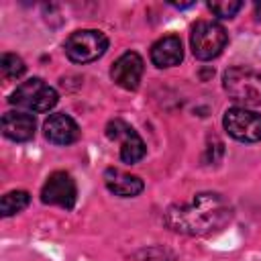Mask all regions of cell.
<instances>
[{"label":"cell","instance_id":"obj_1","mask_svg":"<svg viewBox=\"0 0 261 261\" xmlns=\"http://www.w3.org/2000/svg\"><path fill=\"white\" fill-rule=\"evenodd\" d=\"M230 206L218 194L204 192L190 202L171 206L165 212V224L184 234H210L230 220Z\"/></svg>","mask_w":261,"mask_h":261},{"label":"cell","instance_id":"obj_2","mask_svg":"<svg viewBox=\"0 0 261 261\" xmlns=\"http://www.w3.org/2000/svg\"><path fill=\"white\" fill-rule=\"evenodd\" d=\"M222 86L234 102H241L245 106L261 104V71L243 65L230 67L224 71Z\"/></svg>","mask_w":261,"mask_h":261},{"label":"cell","instance_id":"obj_3","mask_svg":"<svg viewBox=\"0 0 261 261\" xmlns=\"http://www.w3.org/2000/svg\"><path fill=\"white\" fill-rule=\"evenodd\" d=\"M226 41H228V35L224 31V27L214 20H198L190 33L192 53L202 61L218 57L222 53Z\"/></svg>","mask_w":261,"mask_h":261},{"label":"cell","instance_id":"obj_4","mask_svg":"<svg viewBox=\"0 0 261 261\" xmlns=\"http://www.w3.org/2000/svg\"><path fill=\"white\" fill-rule=\"evenodd\" d=\"M65 55L75 63H90L102 57L108 49V39L104 33L94 29L75 31L65 41Z\"/></svg>","mask_w":261,"mask_h":261},{"label":"cell","instance_id":"obj_5","mask_svg":"<svg viewBox=\"0 0 261 261\" xmlns=\"http://www.w3.org/2000/svg\"><path fill=\"white\" fill-rule=\"evenodd\" d=\"M10 102L31 112H49L57 104V92L41 77H31L12 92Z\"/></svg>","mask_w":261,"mask_h":261},{"label":"cell","instance_id":"obj_6","mask_svg":"<svg viewBox=\"0 0 261 261\" xmlns=\"http://www.w3.org/2000/svg\"><path fill=\"white\" fill-rule=\"evenodd\" d=\"M224 128L228 135L241 143L261 141V114L247 110L245 106H234L224 112Z\"/></svg>","mask_w":261,"mask_h":261},{"label":"cell","instance_id":"obj_7","mask_svg":"<svg viewBox=\"0 0 261 261\" xmlns=\"http://www.w3.org/2000/svg\"><path fill=\"white\" fill-rule=\"evenodd\" d=\"M106 135H108V139L118 141V145H120V159L124 163H137V161H141L145 157L147 147H145L143 139L139 137V133L128 122H124L120 118L110 120L106 124Z\"/></svg>","mask_w":261,"mask_h":261},{"label":"cell","instance_id":"obj_8","mask_svg":"<svg viewBox=\"0 0 261 261\" xmlns=\"http://www.w3.org/2000/svg\"><path fill=\"white\" fill-rule=\"evenodd\" d=\"M41 200L45 204L61 206L65 210H71L75 200H77V188L75 181L69 173L65 171H55L47 177L43 190H41Z\"/></svg>","mask_w":261,"mask_h":261},{"label":"cell","instance_id":"obj_9","mask_svg":"<svg viewBox=\"0 0 261 261\" xmlns=\"http://www.w3.org/2000/svg\"><path fill=\"white\" fill-rule=\"evenodd\" d=\"M143 71H145V63H143V57L135 51H126L122 53L112 69H110V75L112 80L124 88V90H137L139 84H141V77H143Z\"/></svg>","mask_w":261,"mask_h":261},{"label":"cell","instance_id":"obj_10","mask_svg":"<svg viewBox=\"0 0 261 261\" xmlns=\"http://www.w3.org/2000/svg\"><path fill=\"white\" fill-rule=\"evenodd\" d=\"M43 130H45L47 141H51L53 145H69L80 139V128H77L75 120L63 112L51 114L45 120Z\"/></svg>","mask_w":261,"mask_h":261},{"label":"cell","instance_id":"obj_11","mask_svg":"<svg viewBox=\"0 0 261 261\" xmlns=\"http://www.w3.org/2000/svg\"><path fill=\"white\" fill-rule=\"evenodd\" d=\"M2 133H4V137H8L10 141H16V143L31 141L35 137V116L20 112V110L6 112L2 116Z\"/></svg>","mask_w":261,"mask_h":261},{"label":"cell","instance_id":"obj_12","mask_svg":"<svg viewBox=\"0 0 261 261\" xmlns=\"http://www.w3.org/2000/svg\"><path fill=\"white\" fill-rule=\"evenodd\" d=\"M184 57V47L177 35H165L151 47V61L157 67H171L177 65Z\"/></svg>","mask_w":261,"mask_h":261},{"label":"cell","instance_id":"obj_13","mask_svg":"<svg viewBox=\"0 0 261 261\" xmlns=\"http://www.w3.org/2000/svg\"><path fill=\"white\" fill-rule=\"evenodd\" d=\"M104 181H106V188L114 194V196H120V198H133V196H139L143 192V179L137 177V175H130V173H124L120 169H106L104 173Z\"/></svg>","mask_w":261,"mask_h":261},{"label":"cell","instance_id":"obj_14","mask_svg":"<svg viewBox=\"0 0 261 261\" xmlns=\"http://www.w3.org/2000/svg\"><path fill=\"white\" fill-rule=\"evenodd\" d=\"M29 192L24 190H14V192H8L2 196V202H0V212L2 216H12L20 210H24L29 206Z\"/></svg>","mask_w":261,"mask_h":261},{"label":"cell","instance_id":"obj_15","mask_svg":"<svg viewBox=\"0 0 261 261\" xmlns=\"http://www.w3.org/2000/svg\"><path fill=\"white\" fill-rule=\"evenodd\" d=\"M24 69H27V65H24V61L18 55H14V53H4L2 55L0 71H2V75L6 80H18L24 73Z\"/></svg>","mask_w":261,"mask_h":261},{"label":"cell","instance_id":"obj_16","mask_svg":"<svg viewBox=\"0 0 261 261\" xmlns=\"http://www.w3.org/2000/svg\"><path fill=\"white\" fill-rule=\"evenodd\" d=\"M208 8L220 16V18H232L241 8H243V2H237V0H224V2H210Z\"/></svg>","mask_w":261,"mask_h":261}]
</instances>
